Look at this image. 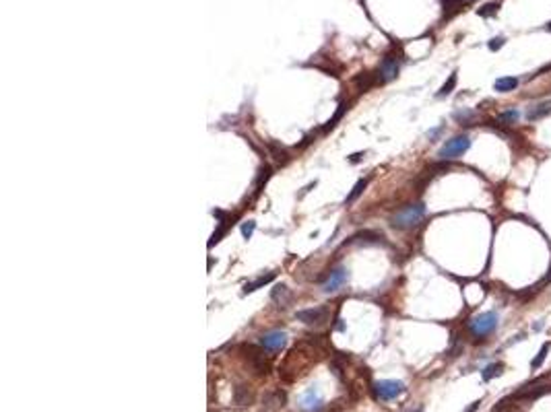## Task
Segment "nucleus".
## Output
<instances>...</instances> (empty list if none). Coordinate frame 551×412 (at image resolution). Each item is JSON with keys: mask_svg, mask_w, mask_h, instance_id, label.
Here are the masks:
<instances>
[{"mask_svg": "<svg viewBox=\"0 0 551 412\" xmlns=\"http://www.w3.org/2000/svg\"><path fill=\"white\" fill-rule=\"evenodd\" d=\"M426 217V206L419 202V204H409L405 208H400L392 219V227L394 229H413V227H417Z\"/></svg>", "mask_w": 551, "mask_h": 412, "instance_id": "obj_1", "label": "nucleus"}, {"mask_svg": "<svg viewBox=\"0 0 551 412\" xmlns=\"http://www.w3.org/2000/svg\"><path fill=\"white\" fill-rule=\"evenodd\" d=\"M504 44H506V37H493V40L489 42V50H491V52H498Z\"/></svg>", "mask_w": 551, "mask_h": 412, "instance_id": "obj_25", "label": "nucleus"}, {"mask_svg": "<svg viewBox=\"0 0 551 412\" xmlns=\"http://www.w3.org/2000/svg\"><path fill=\"white\" fill-rule=\"evenodd\" d=\"M549 111H551V105H549V103H543V105H535V107H530V109H528L526 117H528L530 122H535V120H539V117L547 115Z\"/></svg>", "mask_w": 551, "mask_h": 412, "instance_id": "obj_17", "label": "nucleus"}, {"mask_svg": "<svg viewBox=\"0 0 551 412\" xmlns=\"http://www.w3.org/2000/svg\"><path fill=\"white\" fill-rule=\"evenodd\" d=\"M502 371H504V365H502V363H491V365H487V367L481 371V377H483V381H491L493 377L502 375Z\"/></svg>", "mask_w": 551, "mask_h": 412, "instance_id": "obj_15", "label": "nucleus"}, {"mask_svg": "<svg viewBox=\"0 0 551 412\" xmlns=\"http://www.w3.org/2000/svg\"><path fill=\"white\" fill-rule=\"evenodd\" d=\"M405 391V383L402 381H394V379H384L376 383V396L380 400H394Z\"/></svg>", "mask_w": 551, "mask_h": 412, "instance_id": "obj_4", "label": "nucleus"}, {"mask_svg": "<svg viewBox=\"0 0 551 412\" xmlns=\"http://www.w3.org/2000/svg\"><path fill=\"white\" fill-rule=\"evenodd\" d=\"M272 279H274V274H272V272H268V274H266V277H260L258 281H254V283H248V285L244 287V293H246V295H248V293H254V291H258V289H262L264 285H268V283H270Z\"/></svg>", "mask_w": 551, "mask_h": 412, "instance_id": "obj_14", "label": "nucleus"}, {"mask_svg": "<svg viewBox=\"0 0 551 412\" xmlns=\"http://www.w3.org/2000/svg\"><path fill=\"white\" fill-rule=\"evenodd\" d=\"M549 348H551V344H549V342H545V344L541 346V350L537 352V357L530 361V369H532V371H537V369H541V367H543V363H545V359H547Z\"/></svg>", "mask_w": 551, "mask_h": 412, "instance_id": "obj_16", "label": "nucleus"}, {"mask_svg": "<svg viewBox=\"0 0 551 412\" xmlns=\"http://www.w3.org/2000/svg\"><path fill=\"white\" fill-rule=\"evenodd\" d=\"M270 299L274 303H279V305H287L291 301V293H289V289L285 285H277V287L272 289V293H270Z\"/></svg>", "mask_w": 551, "mask_h": 412, "instance_id": "obj_12", "label": "nucleus"}, {"mask_svg": "<svg viewBox=\"0 0 551 412\" xmlns=\"http://www.w3.org/2000/svg\"><path fill=\"white\" fill-rule=\"evenodd\" d=\"M233 400L240 406H250L252 400H254V391L250 389V385H237L235 391H233Z\"/></svg>", "mask_w": 551, "mask_h": 412, "instance_id": "obj_10", "label": "nucleus"}, {"mask_svg": "<svg viewBox=\"0 0 551 412\" xmlns=\"http://www.w3.org/2000/svg\"><path fill=\"white\" fill-rule=\"evenodd\" d=\"M495 328H498V313L495 311H483L469 322V332L475 340H485L489 334H493Z\"/></svg>", "mask_w": 551, "mask_h": 412, "instance_id": "obj_2", "label": "nucleus"}, {"mask_svg": "<svg viewBox=\"0 0 551 412\" xmlns=\"http://www.w3.org/2000/svg\"><path fill=\"white\" fill-rule=\"evenodd\" d=\"M254 229H256V223H254V221L244 223V225H242V235H244V239H250L252 233H254Z\"/></svg>", "mask_w": 551, "mask_h": 412, "instance_id": "obj_24", "label": "nucleus"}, {"mask_svg": "<svg viewBox=\"0 0 551 412\" xmlns=\"http://www.w3.org/2000/svg\"><path fill=\"white\" fill-rule=\"evenodd\" d=\"M498 9H500V5H498V3H489V5L481 7L477 13H479V17H491V15H495V13H498Z\"/></svg>", "mask_w": 551, "mask_h": 412, "instance_id": "obj_22", "label": "nucleus"}, {"mask_svg": "<svg viewBox=\"0 0 551 412\" xmlns=\"http://www.w3.org/2000/svg\"><path fill=\"white\" fill-rule=\"evenodd\" d=\"M296 318L306 324V326H320L326 322L328 318V309L326 307H310V309H300L296 313Z\"/></svg>", "mask_w": 551, "mask_h": 412, "instance_id": "obj_5", "label": "nucleus"}, {"mask_svg": "<svg viewBox=\"0 0 551 412\" xmlns=\"http://www.w3.org/2000/svg\"><path fill=\"white\" fill-rule=\"evenodd\" d=\"M520 117V111L518 109H506V111H502L500 115H498V120L502 122V124H516V120Z\"/></svg>", "mask_w": 551, "mask_h": 412, "instance_id": "obj_19", "label": "nucleus"}, {"mask_svg": "<svg viewBox=\"0 0 551 412\" xmlns=\"http://www.w3.org/2000/svg\"><path fill=\"white\" fill-rule=\"evenodd\" d=\"M551 391V385H537V387H530V385H524L522 391L514 394V398H520V400H537L541 398L543 394Z\"/></svg>", "mask_w": 551, "mask_h": 412, "instance_id": "obj_9", "label": "nucleus"}, {"mask_svg": "<svg viewBox=\"0 0 551 412\" xmlns=\"http://www.w3.org/2000/svg\"><path fill=\"white\" fill-rule=\"evenodd\" d=\"M518 79L516 76H502V79H498L495 83H493V89L498 91V93H510V91H514L516 87H518Z\"/></svg>", "mask_w": 551, "mask_h": 412, "instance_id": "obj_11", "label": "nucleus"}, {"mask_svg": "<svg viewBox=\"0 0 551 412\" xmlns=\"http://www.w3.org/2000/svg\"><path fill=\"white\" fill-rule=\"evenodd\" d=\"M285 342H287V334L281 332V330L268 332V334H264V336L260 338V346H262L264 350H268V352H277V350H281V348L285 346Z\"/></svg>", "mask_w": 551, "mask_h": 412, "instance_id": "obj_6", "label": "nucleus"}, {"mask_svg": "<svg viewBox=\"0 0 551 412\" xmlns=\"http://www.w3.org/2000/svg\"><path fill=\"white\" fill-rule=\"evenodd\" d=\"M347 270L345 268H337V270H333L330 274H328V279L324 281V285H322V291L324 293H335V291H339L345 283H347Z\"/></svg>", "mask_w": 551, "mask_h": 412, "instance_id": "obj_7", "label": "nucleus"}, {"mask_svg": "<svg viewBox=\"0 0 551 412\" xmlns=\"http://www.w3.org/2000/svg\"><path fill=\"white\" fill-rule=\"evenodd\" d=\"M481 295H483V289H479V287H469V289L465 291V297H467L469 303H475Z\"/></svg>", "mask_w": 551, "mask_h": 412, "instance_id": "obj_23", "label": "nucleus"}, {"mask_svg": "<svg viewBox=\"0 0 551 412\" xmlns=\"http://www.w3.org/2000/svg\"><path fill=\"white\" fill-rule=\"evenodd\" d=\"M320 404H322V400H320V396H318L314 389L306 391L304 398H302V406H304L306 410H316V408H320Z\"/></svg>", "mask_w": 551, "mask_h": 412, "instance_id": "obj_13", "label": "nucleus"}, {"mask_svg": "<svg viewBox=\"0 0 551 412\" xmlns=\"http://www.w3.org/2000/svg\"><path fill=\"white\" fill-rule=\"evenodd\" d=\"M365 186H368V180H359V182L353 186V190L349 192V196L345 198V202H347V204H353V202H355V200L361 196V192L365 190Z\"/></svg>", "mask_w": 551, "mask_h": 412, "instance_id": "obj_18", "label": "nucleus"}, {"mask_svg": "<svg viewBox=\"0 0 551 412\" xmlns=\"http://www.w3.org/2000/svg\"><path fill=\"white\" fill-rule=\"evenodd\" d=\"M456 87V72H452L450 74V79L442 85V89L438 91V97H444V95H448V93H452V89Z\"/></svg>", "mask_w": 551, "mask_h": 412, "instance_id": "obj_20", "label": "nucleus"}, {"mask_svg": "<svg viewBox=\"0 0 551 412\" xmlns=\"http://www.w3.org/2000/svg\"><path fill=\"white\" fill-rule=\"evenodd\" d=\"M396 74H398V60L394 56H386L380 64V83H388L396 79Z\"/></svg>", "mask_w": 551, "mask_h": 412, "instance_id": "obj_8", "label": "nucleus"}, {"mask_svg": "<svg viewBox=\"0 0 551 412\" xmlns=\"http://www.w3.org/2000/svg\"><path fill=\"white\" fill-rule=\"evenodd\" d=\"M469 149H471V139H469L467 134H458V136H454V139H450V141L444 143V147L438 151V157H440L442 161L458 159V157L465 155Z\"/></svg>", "mask_w": 551, "mask_h": 412, "instance_id": "obj_3", "label": "nucleus"}, {"mask_svg": "<svg viewBox=\"0 0 551 412\" xmlns=\"http://www.w3.org/2000/svg\"><path fill=\"white\" fill-rule=\"evenodd\" d=\"M479 404H481V400H477V402H473V404H471V406H469V408H467L465 412H475V410L479 408Z\"/></svg>", "mask_w": 551, "mask_h": 412, "instance_id": "obj_26", "label": "nucleus"}, {"mask_svg": "<svg viewBox=\"0 0 551 412\" xmlns=\"http://www.w3.org/2000/svg\"><path fill=\"white\" fill-rule=\"evenodd\" d=\"M545 29H547V31H551V21L547 23V27H545Z\"/></svg>", "mask_w": 551, "mask_h": 412, "instance_id": "obj_27", "label": "nucleus"}, {"mask_svg": "<svg viewBox=\"0 0 551 412\" xmlns=\"http://www.w3.org/2000/svg\"><path fill=\"white\" fill-rule=\"evenodd\" d=\"M345 111H347V105H345V103H343V105H339V109H337V113H335V115H333V117L328 120V124L324 126V132H328V130H333V128L337 126V122H339V120L343 117V113H345Z\"/></svg>", "mask_w": 551, "mask_h": 412, "instance_id": "obj_21", "label": "nucleus"}]
</instances>
